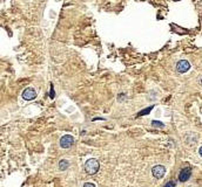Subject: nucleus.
<instances>
[{"instance_id":"9b49d317","label":"nucleus","mask_w":202,"mask_h":187,"mask_svg":"<svg viewBox=\"0 0 202 187\" xmlns=\"http://www.w3.org/2000/svg\"><path fill=\"white\" fill-rule=\"evenodd\" d=\"M83 187H95V185L92 184V182H86V184L83 185Z\"/></svg>"},{"instance_id":"39448f33","label":"nucleus","mask_w":202,"mask_h":187,"mask_svg":"<svg viewBox=\"0 0 202 187\" xmlns=\"http://www.w3.org/2000/svg\"><path fill=\"white\" fill-rule=\"evenodd\" d=\"M165 173H166V167H165L163 165H155V166L152 168V174H153V177L156 178V179L162 178V177L165 175Z\"/></svg>"},{"instance_id":"1a4fd4ad","label":"nucleus","mask_w":202,"mask_h":187,"mask_svg":"<svg viewBox=\"0 0 202 187\" xmlns=\"http://www.w3.org/2000/svg\"><path fill=\"white\" fill-rule=\"evenodd\" d=\"M152 109H153V107H149L148 109H145L143 111H141V112L139 113V116H142V115H146V113H148V112H149V111H151Z\"/></svg>"},{"instance_id":"20e7f679","label":"nucleus","mask_w":202,"mask_h":187,"mask_svg":"<svg viewBox=\"0 0 202 187\" xmlns=\"http://www.w3.org/2000/svg\"><path fill=\"white\" fill-rule=\"evenodd\" d=\"M37 97V91L33 88H26L22 91V98L26 101H32Z\"/></svg>"},{"instance_id":"9d476101","label":"nucleus","mask_w":202,"mask_h":187,"mask_svg":"<svg viewBox=\"0 0 202 187\" xmlns=\"http://www.w3.org/2000/svg\"><path fill=\"white\" fill-rule=\"evenodd\" d=\"M163 187H175V181H168Z\"/></svg>"},{"instance_id":"7ed1b4c3","label":"nucleus","mask_w":202,"mask_h":187,"mask_svg":"<svg viewBox=\"0 0 202 187\" xmlns=\"http://www.w3.org/2000/svg\"><path fill=\"white\" fill-rule=\"evenodd\" d=\"M73 143H74V138H73V136H71V135H65V136H62L61 139H60V146H61L62 148H68V147H71V146L73 145Z\"/></svg>"},{"instance_id":"423d86ee","label":"nucleus","mask_w":202,"mask_h":187,"mask_svg":"<svg viewBox=\"0 0 202 187\" xmlns=\"http://www.w3.org/2000/svg\"><path fill=\"white\" fill-rule=\"evenodd\" d=\"M190 175H192V168L187 166V167H185V168L181 170V172L179 174V180L181 182H185V181H187L190 178Z\"/></svg>"},{"instance_id":"0eeeda50","label":"nucleus","mask_w":202,"mask_h":187,"mask_svg":"<svg viewBox=\"0 0 202 187\" xmlns=\"http://www.w3.org/2000/svg\"><path fill=\"white\" fill-rule=\"evenodd\" d=\"M68 166H69V162H68V160L62 159V160L59 162V168H60V170H62V171H64V170H67Z\"/></svg>"},{"instance_id":"f257e3e1","label":"nucleus","mask_w":202,"mask_h":187,"mask_svg":"<svg viewBox=\"0 0 202 187\" xmlns=\"http://www.w3.org/2000/svg\"><path fill=\"white\" fill-rule=\"evenodd\" d=\"M99 168H100V164L94 158H91L85 163V171L88 174H95L99 171Z\"/></svg>"},{"instance_id":"f8f14e48","label":"nucleus","mask_w":202,"mask_h":187,"mask_svg":"<svg viewBox=\"0 0 202 187\" xmlns=\"http://www.w3.org/2000/svg\"><path fill=\"white\" fill-rule=\"evenodd\" d=\"M199 153H200V155H201V157H202V146L200 147V150H199Z\"/></svg>"},{"instance_id":"ddd939ff","label":"nucleus","mask_w":202,"mask_h":187,"mask_svg":"<svg viewBox=\"0 0 202 187\" xmlns=\"http://www.w3.org/2000/svg\"><path fill=\"white\" fill-rule=\"evenodd\" d=\"M201 84H202V80H201Z\"/></svg>"},{"instance_id":"6e6552de","label":"nucleus","mask_w":202,"mask_h":187,"mask_svg":"<svg viewBox=\"0 0 202 187\" xmlns=\"http://www.w3.org/2000/svg\"><path fill=\"white\" fill-rule=\"evenodd\" d=\"M152 125H153V126H160V128H163V126H165V124H162V123H160V122H158V120H153Z\"/></svg>"},{"instance_id":"f03ea898","label":"nucleus","mask_w":202,"mask_h":187,"mask_svg":"<svg viewBox=\"0 0 202 187\" xmlns=\"http://www.w3.org/2000/svg\"><path fill=\"white\" fill-rule=\"evenodd\" d=\"M189 69H190V63L187 60H180L176 63V70L180 74H183V73L188 72Z\"/></svg>"}]
</instances>
